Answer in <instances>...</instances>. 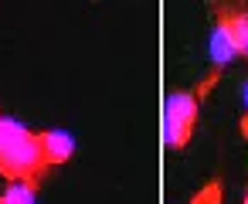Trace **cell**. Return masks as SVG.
Masks as SVG:
<instances>
[{
  "label": "cell",
  "instance_id": "2",
  "mask_svg": "<svg viewBox=\"0 0 248 204\" xmlns=\"http://www.w3.org/2000/svg\"><path fill=\"white\" fill-rule=\"evenodd\" d=\"M221 75H224V68L214 65L197 85L177 89V92L167 95V102H163V143H167V150H173V153L187 150V143L194 136V126H197V116H201V106L214 92Z\"/></svg>",
  "mask_w": 248,
  "mask_h": 204
},
{
  "label": "cell",
  "instance_id": "5",
  "mask_svg": "<svg viewBox=\"0 0 248 204\" xmlns=\"http://www.w3.org/2000/svg\"><path fill=\"white\" fill-rule=\"evenodd\" d=\"M207 51H211V58H214V65L221 68V65H228L231 58H238L234 55V45H231V31L224 28V21H211V38H207Z\"/></svg>",
  "mask_w": 248,
  "mask_h": 204
},
{
  "label": "cell",
  "instance_id": "1",
  "mask_svg": "<svg viewBox=\"0 0 248 204\" xmlns=\"http://www.w3.org/2000/svg\"><path fill=\"white\" fill-rule=\"evenodd\" d=\"M48 173L51 163L45 160L38 129H28L11 116H0V177L7 184H31L41 190Z\"/></svg>",
  "mask_w": 248,
  "mask_h": 204
},
{
  "label": "cell",
  "instance_id": "7",
  "mask_svg": "<svg viewBox=\"0 0 248 204\" xmlns=\"http://www.w3.org/2000/svg\"><path fill=\"white\" fill-rule=\"evenodd\" d=\"M38 187L31 184H7V190L0 194V204H34Z\"/></svg>",
  "mask_w": 248,
  "mask_h": 204
},
{
  "label": "cell",
  "instance_id": "4",
  "mask_svg": "<svg viewBox=\"0 0 248 204\" xmlns=\"http://www.w3.org/2000/svg\"><path fill=\"white\" fill-rule=\"evenodd\" d=\"M38 143H41L45 160L51 163V170L62 167V163H68L75 157V140L65 129H38Z\"/></svg>",
  "mask_w": 248,
  "mask_h": 204
},
{
  "label": "cell",
  "instance_id": "3",
  "mask_svg": "<svg viewBox=\"0 0 248 204\" xmlns=\"http://www.w3.org/2000/svg\"><path fill=\"white\" fill-rule=\"evenodd\" d=\"M211 17L224 21V28L231 31V45H234V55L248 62V0H241V4H228V0H214V4H211Z\"/></svg>",
  "mask_w": 248,
  "mask_h": 204
},
{
  "label": "cell",
  "instance_id": "6",
  "mask_svg": "<svg viewBox=\"0 0 248 204\" xmlns=\"http://www.w3.org/2000/svg\"><path fill=\"white\" fill-rule=\"evenodd\" d=\"M187 204H224V184H221L217 177H211L204 187H197V190L190 194Z\"/></svg>",
  "mask_w": 248,
  "mask_h": 204
},
{
  "label": "cell",
  "instance_id": "9",
  "mask_svg": "<svg viewBox=\"0 0 248 204\" xmlns=\"http://www.w3.org/2000/svg\"><path fill=\"white\" fill-rule=\"evenodd\" d=\"M241 204H248V187H245V197H241Z\"/></svg>",
  "mask_w": 248,
  "mask_h": 204
},
{
  "label": "cell",
  "instance_id": "8",
  "mask_svg": "<svg viewBox=\"0 0 248 204\" xmlns=\"http://www.w3.org/2000/svg\"><path fill=\"white\" fill-rule=\"evenodd\" d=\"M238 129H241V136L248 140V85H245V109H241V119H238Z\"/></svg>",
  "mask_w": 248,
  "mask_h": 204
}]
</instances>
